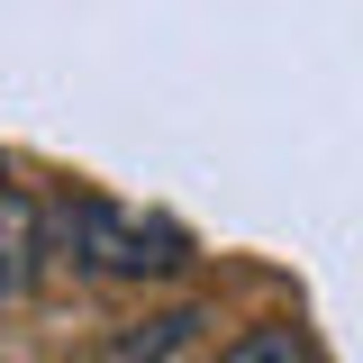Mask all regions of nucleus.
Wrapping results in <instances>:
<instances>
[{"instance_id": "1", "label": "nucleus", "mask_w": 363, "mask_h": 363, "mask_svg": "<svg viewBox=\"0 0 363 363\" xmlns=\"http://www.w3.org/2000/svg\"><path fill=\"white\" fill-rule=\"evenodd\" d=\"M37 236H55L64 255L100 281H164V272L191 264V236L173 218H145V209H118V200H55L37 209Z\"/></svg>"}, {"instance_id": "2", "label": "nucleus", "mask_w": 363, "mask_h": 363, "mask_svg": "<svg viewBox=\"0 0 363 363\" xmlns=\"http://www.w3.org/2000/svg\"><path fill=\"white\" fill-rule=\"evenodd\" d=\"M45 264V236H37V200L18 191V173L0 164V309L9 300H28V281Z\"/></svg>"}, {"instance_id": "3", "label": "nucleus", "mask_w": 363, "mask_h": 363, "mask_svg": "<svg viewBox=\"0 0 363 363\" xmlns=\"http://www.w3.org/2000/svg\"><path fill=\"white\" fill-rule=\"evenodd\" d=\"M218 363H318V345L291 327V318H272V327H245V336H236Z\"/></svg>"}, {"instance_id": "4", "label": "nucleus", "mask_w": 363, "mask_h": 363, "mask_svg": "<svg viewBox=\"0 0 363 363\" xmlns=\"http://www.w3.org/2000/svg\"><path fill=\"white\" fill-rule=\"evenodd\" d=\"M191 327H200V309H164V318H145L136 336H118V363H164L182 336H191Z\"/></svg>"}]
</instances>
